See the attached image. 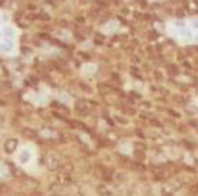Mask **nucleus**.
I'll return each mask as SVG.
<instances>
[{"label": "nucleus", "mask_w": 198, "mask_h": 196, "mask_svg": "<svg viewBox=\"0 0 198 196\" xmlns=\"http://www.w3.org/2000/svg\"><path fill=\"white\" fill-rule=\"evenodd\" d=\"M45 165L47 166V169L50 170H56L59 166H60V162H59V157L53 153H47L45 156Z\"/></svg>", "instance_id": "1"}, {"label": "nucleus", "mask_w": 198, "mask_h": 196, "mask_svg": "<svg viewBox=\"0 0 198 196\" xmlns=\"http://www.w3.org/2000/svg\"><path fill=\"white\" fill-rule=\"evenodd\" d=\"M38 188H39V182L35 180V179H29V178H27V179L22 183V189H23L25 192H27V193L36 192Z\"/></svg>", "instance_id": "2"}, {"label": "nucleus", "mask_w": 198, "mask_h": 196, "mask_svg": "<svg viewBox=\"0 0 198 196\" xmlns=\"http://www.w3.org/2000/svg\"><path fill=\"white\" fill-rule=\"evenodd\" d=\"M17 146H19V142L16 139H7L4 142V150H6V153H13L17 149Z\"/></svg>", "instance_id": "3"}, {"label": "nucleus", "mask_w": 198, "mask_h": 196, "mask_svg": "<svg viewBox=\"0 0 198 196\" xmlns=\"http://www.w3.org/2000/svg\"><path fill=\"white\" fill-rule=\"evenodd\" d=\"M58 182H59L62 186H71V183H72L71 175H69V173H65V172H59V173H58Z\"/></svg>", "instance_id": "4"}, {"label": "nucleus", "mask_w": 198, "mask_h": 196, "mask_svg": "<svg viewBox=\"0 0 198 196\" xmlns=\"http://www.w3.org/2000/svg\"><path fill=\"white\" fill-rule=\"evenodd\" d=\"M96 192H98V195H101V196H112V192H111V191L108 189V186L103 185V183H101V185L96 186Z\"/></svg>", "instance_id": "5"}, {"label": "nucleus", "mask_w": 198, "mask_h": 196, "mask_svg": "<svg viewBox=\"0 0 198 196\" xmlns=\"http://www.w3.org/2000/svg\"><path fill=\"white\" fill-rule=\"evenodd\" d=\"M22 136L23 137H26V139H36V132L33 130V129H30V127H25L23 130H22Z\"/></svg>", "instance_id": "6"}, {"label": "nucleus", "mask_w": 198, "mask_h": 196, "mask_svg": "<svg viewBox=\"0 0 198 196\" xmlns=\"http://www.w3.org/2000/svg\"><path fill=\"white\" fill-rule=\"evenodd\" d=\"M60 172H65V173H72L73 172V165L72 163H69V162H66V163H63L62 165V167H60Z\"/></svg>", "instance_id": "7"}, {"label": "nucleus", "mask_w": 198, "mask_h": 196, "mask_svg": "<svg viewBox=\"0 0 198 196\" xmlns=\"http://www.w3.org/2000/svg\"><path fill=\"white\" fill-rule=\"evenodd\" d=\"M66 196H82V195H80L79 188H76V186H73V188H72V186H69Z\"/></svg>", "instance_id": "8"}, {"label": "nucleus", "mask_w": 198, "mask_h": 196, "mask_svg": "<svg viewBox=\"0 0 198 196\" xmlns=\"http://www.w3.org/2000/svg\"><path fill=\"white\" fill-rule=\"evenodd\" d=\"M190 191H191L194 195H198V183H193V185L190 186Z\"/></svg>", "instance_id": "9"}, {"label": "nucleus", "mask_w": 198, "mask_h": 196, "mask_svg": "<svg viewBox=\"0 0 198 196\" xmlns=\"http://www.w3.org/2000/svg\"><path fill=\"white\" fill-rule=\"evenodd\" d=\"M161 196H174V195H172V192H169L168 189L162 188V191H161Z\"/></svg>", "instance_id": "10"}, {"label": "nucleus", "mask_w": 198, "mask_h": 196, "mask_svg": "<svg viewBox=\"0 0 198 196\" xmlns=\"http://www.w3.org/2000/svg\"><path fill=\"white\" fill-rule=\"evenodd\" d=\"M3 50H6V52L12 50V43H4L3 42Z\"/></svg>", "instance_id": "11"}, {"label": "nucleus", "mask_w": 198, "mask_h": 196, "mask_svg": "<svg viewBox=\"0 0 198 196\" xmlns=\"http://www.w3.org/2000/svg\"><path fill=\"white\" fill-rule=\"evenodd\" d=\"M175 26H178V27H182V26H184V23H182L181 20H178V22H175Z\"/></svg>", "instance_id": "12"}, {"label": "nucleus", "mask_w": 198, "mask_h": 196, "mask_svg": "<svg viewBox=\"0 0 198 196\" xmlns=\"http://www.w3.org/2000/svg\"><path fill=\"white\" fill-rule=\"evenodd\" d=\"M193 26H194L195 29H198V19H197V20H194V22H193Z\"/></svg>", "instance_id": "13"}, {"label": "nucleus", "mask_w": 198, "mask_h": 196, "mask_svg": "<svg viewBox=\"0 0 198 196\" xmlns=\"http://www.w3.org/2000/svg\"><path fill=\"white\" fill-rule=\"evenodd\" d=\"M136 157H142V159H144V153H141V152H136Z\"/></svg>", "instance_id": "14"}, {"label": "nucleus", "mask_w": 198, "mask_h": 196, "mask_svg": "<svg viewBox=\"0 0 198 196\" xmlns=\"http://www.w3.org/2000/svg\"><path fill=\"white\" fill-rule=\"evenodd\" d=\"M50 196H62V195H60V193H58V192H53Z\"/></svg>", "instance_id": "15"}]
</instances>
